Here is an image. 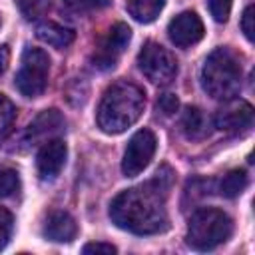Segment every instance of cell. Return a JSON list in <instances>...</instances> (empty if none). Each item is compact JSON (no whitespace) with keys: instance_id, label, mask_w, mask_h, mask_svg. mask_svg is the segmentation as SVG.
Listing matches in <instances>:
<instances>
[{"instance_id":"obj_1","label":"cell","mask_w":255,"mask_h":255,"mask_svg":"<svg viewBox=\"0 0 255 255\" xmlns=\"http://www.w3.org/2000/svg\"><path fill=\"white\" fill-rule=\"evenodd\" d=\"M173 183V171L163 165L157 173L131 189L122 191L110 205L112 221L135 235H153L167 229V193Z\"/></svg>"},{"instance_id":"obj_2","label":"cell","mask_w":255,"mask_h":255,"mask_svg":"<svg viewBox=\"0 0 255 255\" xmlns=\"http://www.w3.org/2000/svg\"><path fill=\"white\" fill-rule=\"evenodd\" d=\"M145 108V94L131 82L112 84L98 106V126L106 133H122L131 128Z\"/></svg>"},{"instance_id":"obj_3","label":"cell","mask_w":255,"mask_h":255,"mask_svg":"<svg viewBox=\"0 0 255 255\" xmlns=\"http://www.w3.org/2000/svg\"><path fill=\"white\" fill-rule=\"evenodd\" d=\"M241 64L237 56L227 48L213 50L201 68V86L203 90L221 102L233 100L241 90Z\"/></svg>"},{"instance_id":"obj_4","label":"cell","mask_w":255,"mask_h":255,"mask_svg":"<svg viewBox=\"0 0 255 255\" xmlns=\"http://www.w3.org/2000/svg\"><path fill=\"white\" fill-rule=\"evenodd\" d=\"M231 233L233 221L225 211L215 207H201L189 219L185 241L197 251H211L217 245L225 243Z\"/></svg>"},{"instance_id":"obj_5","label":"cell","mask_w":255,"mask_h":255,"mask_svg":"<svg viewBox=\"0 0 255 255\" xmlns=\"http://www.w3.org/2000/svg\"><path fill=\"white\" fill-rule=\"evenodd\" d=\"M50 58L40 48H26L22 54V66L16 74V88L26 98H38L48 86Z\"/></svg>"},{"instance_id":"obj_6","label":"cell","mask_w":255,"mask_h":255,"mask_svg":"<svg viewBox=\"0 0 255 255\" xmlns=\"http://www.w3.org/2000/svg\"><path fill=\"white\" fill-rule=\"evenodd\" d=\"M137 66L143 76L159 86H167L177 76V60L175 56L157 42H145L137 54Z\"/></svg>"},{"instance_id":"obj_7","label":"cell","mask_w":255,"mask_h":255,"mask_svg":"<svg viewBox=\"0 0 255 255\" xmlns=\"http://www.w3.org/2000/svg\"><path fill=\"white\" fill-rule=\"evenodd\" d=\"M155 147H157V137L151 129L143 128L139 131H135L126 147V153H124V159H122V171L126 177H135L139 175L147 165L149 161L153 159V153H155Z\"/></svg>"},{"instance_id":"obj_8","label":"cell","mask_w":255,"mask_h":255,"mask_svg":"<svg viewBox=\"0 0 255 255\" xmlns=\"http://www.w3.org/2000/svg\"><path fill=\"white\" fill-rule=\"evenodd\" d=\"M129 38H131V30L128 24L124 22H116L108 34L102 38L98 50L92 54V64L98 68V70H108V68H114L118 58L124 54V50L128 48L129 44Z\"/></svg>"},{"instance_id":"obj_9","label":"cell","mask_w":255,"mask_h":255,"mask_svg":"<svg viewBox=\"0 0 255 255\" xmlns=\"http://www.w3.org/2000/svg\"><path fill=\"white\" fill-rule=\"evenodd\" d=\"M215 128L225 131V133H245L249 131L253 124V108L251 104L243 100H229L227 106H223L215 114Z\"/></svg>"},{"instance_id":"obj_10","label":"cell","mask_w":255,"mask_h":255,"mask_svg":"<svg viewBox=\"0 0 255 255\" xmlns=\"http://www.w3.org/2000/svg\"><path fill=\"white\" fill-rule=\"evenodd\" d=\"M203 22L201 18L187 10V12H181L179 16H175L169 26H167V34H169V40L179 46V48H187V46H193L197 44L201 38H203Z\"/></svg>"},{"instance_id":"obj_11","label":"cell","mask_w":255,"mask_h":255,"mask_svg":"<svg viewBox=\"0 0 255 255\" xmlns=\"http://www.w3.org/2000/svg\"><path fill=\"white\" fill-rule=\"evenodd\" d=\"M66 155H68V147L62 139L52 137V139L44 141V145L40 147V151L36 155V165H38L40 177L44 181L56 179L66 163Z\"/></svg>"},{"instance_id":"obj_12","label":"cell","mask_w":255,"mask_h":255,"mask_svg":"<svg viewBox=\"0 0 255 255\" xmlns=\"http://www.w3.org/2000/svg\"><path fill=\"white\" fill-rule=\"evenodd\" d=\"M42 233L46 239L50 241H56V243H66V241H72L78 233V227H76V221L74 217L68 213V211H60V209H54L46 215L44 219V225H42Z\"/></svg>"},{"instance_id":"obj_13","label":"cell","mask_w":255,"mask_h":255,"mask_svg":"<svg viewBox=\"0 0 255 255\" xmlns=\"http://www.w3.org/2000/svg\"><path fill=\"white\" fill-rule=\"evenodd\" d=\"M64 118L58 110H44L26 129V139L32 141H48L54 133H58L64 128Z\"/></svg>"},{"instance_id":"obj_14","label":"cell","mask_w":255,"mask_h":255,"mask_svg":"<svg viewBox=\"0 0 255 255\" xmlns=\"http://www.w3.org/2000/svg\"><path fill=\"white\" fill-rule=\"evenodd\" d=\"M209 118L203 114V110H199L197 106H187L183 116H181V131L187 139H203L209 135Z\"/></svg>"},{"instance_id":"obj_15","label":"cell","mask_w":255,"mask_h":255,"mask_svg":"<svg viewBox=\"0 0 255 255\" xmlns=\"http://www.w3.org/2000/svg\"><path fill=\"white\" fill-rule=\"evenodd\" d=\"M36 36L44 44L60 50V48H66V46H70L74 42L76 32L72 28H68V26L58 24V22H44V24H40L36 28Z\"/></svg>"},{"instance_id":"obj_16","label":"cell","mask_w":255,"mask_h":255,"mask_svg":"<svg viewBox=\"0 0 255 255\" xmlns=\"http://www.w3.org/2000/svg\"><path fill=\"white\" fill-rule=\"evenodd\" d=\"M163 6H165V0H126V8L129 16L141 24L153 22L163 10Z\"/></svg>"},{"instance_id":"obj_17","label":"cell","mask_w":255,"mask_h":255,"mask_svg":"<svg viewBox=\"0 0 255 255\" xmlns=\"http://www.w3.org/2000/svg\"><path fill=\"white\" fill-rule=\"evenodd\" d=\"M245 187H247V173H245L243 169H233V171H229V173L221 179V183H219L221 195H223V197H229V199L241 195Z\"/></svg>"},{"instance_id":"obj_18","label":"cell","mask_w":255,"mask_h":255,"mask_svg":"<svg viewBox=\"0 0 255 255\" xmlns=\"http://www.w3.org/2000/svg\"><path fill=\"white\" fill-rule=\"evenodd\" d=\"M16 6L26 20H38L48 12L50 0H16Z\"/></svg>"},{"instance_id":"obj_19","label":"cell","mask_w":255,"mask_h":255,"mask_svg":"<svg viewBox=\"0 0 255 255\" xmlns=\"http://www.w3.org/2000/svg\"><path fill=\"white\" fill-rule=\"evenodd\" d=\"M18 187H20L18 171L8 165H0V197L14 195L18 191Z\"/></svg>"},{"instance_id":"obj_20","label":"cell","mask_w":255,"mask_h":255,"mask_svg":"<svg viewBox=\"0 0 255 255\" xmlns=\"http://www.w3.org/2000/svg\"><path fill=\"white\" fill-rule=\"evenodd\" d=\"M14 120H16V108H14V104L4 94H0V137L10 131Z\"/></svg>"},{"instance_id":"obj_21","label":"cell","mask_w":255,"mask_h":255,"mask_svg":"<svg viewBox=\"0 0 255 255\" xmlns=\"http://www.w3.org/2000/svg\"><path fill=\"white\" fill-rule=\"evenodd\" d=\"M64 2L74 12H96L110 6L112 0H64Z\"/></svg>"},{"instance_id":"obj_22","label":"cell","mask_w":255,"mask_h":255,"mask_svg":"<svg viewBox=\"0 0 255 255\" xmlns=\"http://www.w3.org/2000/svg\"><path fill=\"white\" fill-rule=\"evenodd\" d=\"M14 229V217L6 207H0V251L8 245Z\"/></svg>"},{"instance_id":"obj_23","label":"cell","mask_w":255,"mask_h":255,"mask_svg":"<svg viewBox=\"0 0 255 255\" xmlns=\"http://www.w3.org/2000/svg\"><path fill=\"white\" fill-rule=\"evenodd\" d=\"M207 4H209V12L215 22H227L233 0H207Z\"/></svg>"},{"instance_id":"obj_24","label":"cell","mask_w":255,"mask_h":255,"mask_svg":"<svg viewBox=\"0 0 255 255\" xmlns=\"http://www.w3.org/2000/svg\"><path fill=\"white\" fill-rule=\"evenodd\" d=\"M179 108V100L175 98V94H161L157 98V110L163 116H173Z\"/></svg>"},{"instance_id":"obj_25","label":"cell","mask_w":255,"mask_h":255,"mask_svg":"<svg viewBox=\"0 0 255 255\" xmlns=\"http://www.w3.org/2000/svg\"><path fill=\"white\" fill-rule=\"evenodd\" d=\"M253 12H255V6L249 4L243 10V16H241V30H243V34H245L247 40H253V32H255V26H253L255 16H253Z\"/></svg>"},{"instance_id":"obj_26","label":"cell","mask_w":255,"mask_h":255,"mask_svg":"<svg viewBox=\"0 0 255 255\" xmlns=\"http://www.w3.org/2000/svg\"><path fill=\"white\" fill-rule=\"evenodd\" d=\"M84 253H116L118 249L112 245V243H102V241H94V243H86Z\"/></svg>"},{"instance_id":"obj_27","label":"cell","mask_w":255,"mask_h":255,"mask_svg":"<svg viewBox=\"0 0 255 255\" xmlns=\"http://www.w3.org/2000/svg\"><path fill=\"white\" fill-rule=\"evenodd\" d=\"M8 64H10V48L4 44L0 46V76L8 70Z\"/></svg>"}]
</instances>
